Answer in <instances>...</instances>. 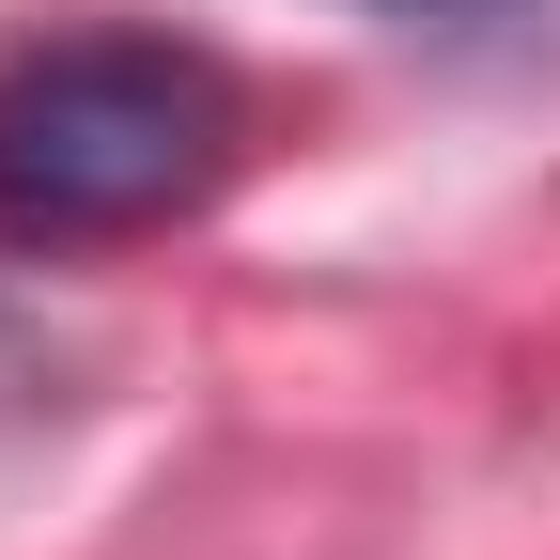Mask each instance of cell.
Returning a JSON list of instances; mask_svg holds the SVG:
<instances>
[{
	"label": "cell",
	"instance_id": "cell-1",
	"mask_svg": "<svg viewBox=\"0 0 560 560\" xmlns=\"http://www.w3.org/2000/svg\"><path fill=\"white\" fill-rule=\"evenodd\" d=\"M234 79L172 32H62L0 79V234L32 249H94V234H156L234 172Z\"/></svg>",
	"mask_w": 560,
	"mask_h": 560
},
{
	"label": "cell",
	"instance_id": "cell-2",
	"mask_svg": "<svg viewBox=\"0 0 560 560\" xmlns=\"http://www.w3.org/2000/svg\"><path fill=\"white\" fill-rule=\"evenodd\" d=\"M374 16H514V0H374Z\"/></svg>",
	"mask_w": 560,
	"mask_h": 560
}]
</instances>
